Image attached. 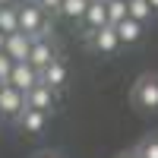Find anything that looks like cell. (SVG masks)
<instances>
[{
	"mask_svg": "<svg viewBox=\"0 0 158 158\" xmlns=\"http://www.w3.org/2000/svg\"><path fill=\"white\" fill-rule=\"evenodd\" d=\"M16 16H19V32L29 35V38H38V35L51 32V16L41 10L38 0H22L16 6Z\"/></svg>",
	"mask_w": 158,
	"mask_h": 158,
	"instance_id": "cell-1",
	"label": "cell"
},
{
	"mask_svg": "<svg viewBox=\"0 0 158 158\" xmlns=\"http://www.w3.org/2000/svg\"><path fill=\"white\" fill-rule=\"evenodd\" d=\"M133 104L146 114H158V73H142L133 85Z\"/></svg>",
	"mask_w": 158,
	"mask_h": 158,
	"instance_id": "cell-2",
	"label": "cell"
},
{
	"mask_svg": "<svg viewBox=\"0 0 158 158\" xmlns=\"http://www.w3.org/2000/svg\"><path fill=\"white\" fill-rule=\"evenodd\" d=\"M57 60V48H54V38H51V32L32 38V51H29V67H35L38 73H41L44 67H51V63Z\"/></svg>",
	"mask_w": 158,
	"mask_h": 158,
	"instance_id": "cell-3",
	"label": "cell"
},
{
	"mask_svg": "<svg viewBox=\"0 0 158 158\" xmlns=\"http://www.w3.org/2000/svg\"><path fill=\"white\" fill-rule=\"evenodd\" d=\"M25 111V95L16 92L13 85H3L0 89V120H13L16 123V117Z\"/></svg>",
	"mask_w": 158,
	"mask_h": 158,
	"instance_id": "cell-4",
	"label": "cell"
},
{
	"mask_svg": "<svg viewBox=\"0 0 158 158\" xmlns=\"http://www.w3.org/2000/svg\"><path fill=\"white\" fill-rule=\"evenodd\" d=\"M89 48L95 51V54H101V57H111V54L120 51V38H117V32L111 25H104V29H98L95 35H89Z\"/></svg>",
	"mask_w": 158,
	"mask_h": 158,
	"instance_id": "cell-5",
	"label": "cell"
},
{
	"mask_svg": "<svg viewBox=\"0 0 158 158\" xmlns=\"http://www.w3.org/2000/svg\"><path fill=\"white\" fill-rule=\"evenodd\" d=\"M38 82H41V73H38L35 67H29V63H16V67H13V73H10V82L6 85H13L16 92H32Z\"/></svg>",
	"mask_w": 158,
	"mask_h": 158,
	"instance_id": "cell-6",
	"label": "cell"
},
{
	"mask_svg": "<svg viewBox=\"0 0 158 158\" xmlns=\"http://www.w3.org/2000/svg\"><path fill=\"white\" fill-rule=\"evenodd\" d=\"M54 104H57V92L48 89V85H41V82H38L32 92H25V108H35V111L51 114V111H54Z\"/></svg>",
	"mask_w": 158,
	"mask_h": 158,
	"instance_id": "cell-7",
	"label": "cell"
},
{
	"mask_svg": "<svg viewBox=\"0 0 158 158\" xmlns=\"http://www.w3.org/2000/svg\"><path fill=\"white\" fill-rule=\"evenodd\" d=\"M29 51H32V38L29 35H6V48H3V54L13 60V63H29Z\"/></svg>",
	"mask_w": 158,
	"mask_h": 158,
	"instance_id": "cell-8",
	"label": "cell"
},
{
	"mask_svg": "<svg viewBox=\"0 0 158 158\" xmlns=\"http://www.w3.org/2000/svg\"><path fill=\"white\" fill-rule=\"evenodd\" d=\"M104 25H108L104 0H92L89 10H85V16H82V32H85V38H89V35H95L98 29H104Z\"/></svg>",
	"mask_w": 158,
	"mask_h": 158,
	"instance_id": "cell-9",
	"label": "cell"
},
{
	"mask_svg": "<svg viewBox=\"0 0 158 158\" xmlns=\"http://www.w3.org/2000/svg\"><path fill=\"white\" fill-rule=\"evenodd\" d=\"M16 127L22 130V133H29V136H38V133H44V127H48V114L35 111V108H25L16 117Z\"/></svg>",
	"mask_w": 158,
	"mask_h": 158,
	"instance_id": "cell-10",
	"label": "cell"
},
{
	"mask_svg": "<svg viewBox=\"0 0 158 158\" xmlns=\"http://www.w3.org/2000/svg\"><path fill=\"white\" fill-rule=\"evenodd\" d=\"M67 76H70V70H67V63H63L60 57L54 60V63H51V67H44L41 70V85H48V89H63V85H67Z\"/></svg>",
	"mask_w": 158,
	"mask_h": 158,
	"instance_id": "cell-11",
	"label": "cell"
},
{
	"mask_svg": "<svg viewBox=\"0 0 158 158\" xmlns=\"http://www.w3.org/2000/svg\"><path fill=\"white\" fill-rule=\"evenodd\" d=\"M114 32H117V38H120V48L127 44V48H133V44H139L142 41V35H146V25H139V22H133V19H123L120 25H114Z\"/></svg>",
	"mask_w": 158,
	"mask_h": 158,
	"instance_id": "cell-12",
	"label": "cell"
},
{
	"mask_svg": "<svg viewBox=\"0 0 158 158\" xmlns=\"http://www.w3.org/2000/svg\"><path fill=\"white\" fill-rule=\"evenodd\" d=\"M127 16L133 19V22H139V25H149L158 13L152 10L149 0H130V3H127Z\"/></svg>",
	"mask_w": 158,
	"mask_h": 158,
	"instance_id": "cell-13",
	"label": "cell"
},
{
	"mask_svg": "<svg viewBox=\"0 0 158 158\" xmlns=\"http://www.w3.org/2000/svg\"><path fill=\"white\" fill-rule=\"evenodd\" d=\"M89 3H92V0H63V3H60V13H57V16L70 19V22H82V16H85Z\"/></svg>",
	"mask_w": 158,
	"mask_h": 158,
	"instance_id": "cell-14",
	"label": "cell"
},
{
	"mask_svg": "<svg viewBox=\"0 0 158 158\" xmlns=\"http://www.w3.org/2000/svg\"><path fill=\"white\" fill-rule=\"evenodd\" d=\"M0 32H3V35H16V32H19L16 6H3V10H0Z\"/></svg>",
	"mask_w": 158,
	"mask_h": 158,
	"instance_id": "cell-15",
	"label": "cell"
},
{
	"mask_svg": "<svg viewBox=\"0 0 158 158\" xmlns=\"http://www.w3.org/2000/svg\"><path fill=\"white\" fill-rule=\"evenodd\" d=\"M104 13H108V25L114 29V25H120L127 19V3H120V0H104Z\"/></svg>",
	"mask_w": 158,
	"mask_h": 158,
	"instance_id": "cell-16",
	"label": "cell"
},
{
	"mask_svg": "<svg viewBox=\"0 0 158 158\" xmlns=\"http://www.w3.org/2000/svg\"><path fill=\"white\" fill-rule=\"evenodd\" d=\"M136 155L139 158H158V133L142 136V142L136 146Z\"/></svg>",
	"mask_w": 158,
	"mask_h": 158,
	"instance_id": "cell-17",
	"label": "cell"
},
{
	"mask_svg": "<svg viewBox=\"0 0 158 158\" xmlns=\"http://www.w3.org/2000/svg\"><path fill=\"white\" fill-rule=\"evenodd\" d=\"M13 67H16V63H13L6 54H0V82H3V85L10 82V73H13Z\"/></svg>",
	"mask_w": 158,
	"mask_h": 158,
	"instance_id": "cell-18",
	"label": "cell"
},
{
	"mask_svg": "<svg viewBox=\"0 0 158 158\" xmlns=\"http://www.w3.org/2000/svg\"><path fill=\"white\" fill-rule=\"evenodd\" d=\"M38 3H41V10L48 13V16H51V13L57 16V13H60V3H63V0H38Z\"/></svg>",
	"mask_w": 158,
	"mask_h": 158,
	"instance_id": "cell-19",
	"label": "cell"
},
{
	"mask_svg": "<svg viewBox=\"0 0 158 158\" xmlns=\"http://www.w3.org/2000/svg\"><path fill=\"white\" fill-rule=\"evenodd\" d=\"M117 158H139V155H136V149H130V152H120Z\"/></svg>",
	"mask_w": 158,
	"mask_h": 158,
	"instance_id": "cell-20",
	"label": "cell"
},
{
	"mask_svg": "<svg viewBox=\"0 0 158 158\" xmlns=\"http://www.w3.org/2000/svg\"><path fill=\"white\" fill-rule=\"evenodd\" d=\"M3 48H6V35L0 32V54H3Z\"/></svg>",
	"mask_w": 158,
	"mask_h": 158,
	"instance_id": "cell-21",
	"label": "cell"
},
{
	"mask_svg": "<svg viewBox=\"0 0 158 158\" xmlns=\"http://www.w3.org/2000/svg\"><path fill=\"white\" fill-rule=\"evenodd\" d=\"M3 6H16V0H0V10Z\"/></svg>",
	"mask_w": 158,
	"mask_h": 158,
	"instance_id": "cell-22",
	"label": "cell"
},
{
	"mask_svg": "<svg viewBox=\"0 0 158 158\" xmlns=\"http://www.w3.org/2000/svg\"><path fill=\"white\" fill-rule=\"evenodd\" d=\"M149 3H152V10H155V13H158V0H149Z\"/></svg>",
	"mask_w": 158,
	"mask_h": 158,
	"instance_id": "cell-23",
	"label": "cell"
},
{
	"mask_svg": "<svg viewBox=\"0 0 158 158\" xmlns=\"http://www.w3.org/2000/svg\"><path fill=\"white\" fill-rule=\"evenodd\" d=\"M41 158H60V155H41Z\"/></svg>",
	"mask_w": 158,
	"mask_h": 158,
	"instance_id": "cell-24",
	"label": "cell"
},
{
	"mask_svg": "<svg viewBox=\"0 0 158 158\" xmlns=\"http://www.w3.org/2000/svg\"><path fill=\"white\" fill-rule=\"evenodd\" d=\"M120 3H130V0H120Z\"/></svg>",
	"mask_w": 158,
	"mask_h": 158,
	"instance_id": "cell-25",
	"label": "cell"
},
{
	"mask_svg": "<svg viewBox=\"0 0 158 158\" xmlns=\"http://www.w3.org/2000/svg\"><path fill=\"white\" fill-rule=\"evenodd\" d=\"M0 89H3V82H0Z\"/></svg>",
	"mask_w": 158,
	"mask_h": 158,
	"instance_id": "cell-26",
	"label": "cell"
}]
</instances>
